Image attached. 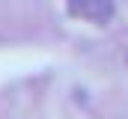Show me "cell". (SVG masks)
Here are the masks:
<instances>
[{
  "mask_svg": "<svg viewBox=\"0 0 128 119\" xmlns=\"http://www.w3.org/2000/svg\"><path fill=\"white\" fill-rule=\"evenodd\" d=\"M113 9H116L113 0H80V6H78V12L92 24H107L113 18Z\"/></svg>",
  "mask_w": 128,
  "mask_h": 119,
  "instance_id": "obj_1",
  "label": "cell"
}]
</instances>
